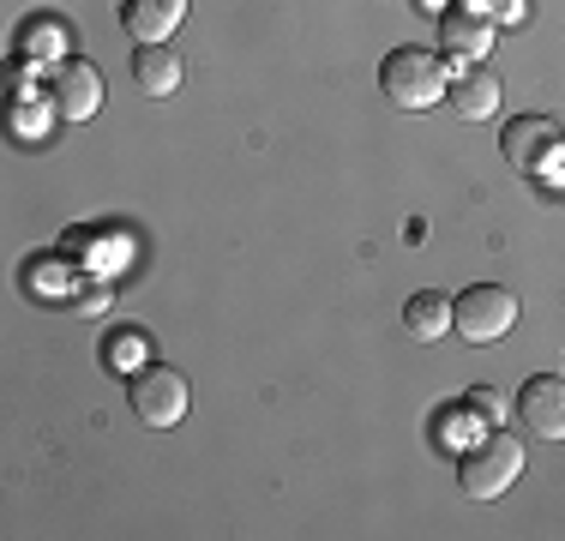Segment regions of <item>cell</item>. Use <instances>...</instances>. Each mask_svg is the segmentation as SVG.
Returning a JSON list of instances; mask_svg holds the SVG:
<instances>
[{
  "label": "cell",
  "mask_w": 565,
  "mask_h": 541,
  "mask_svg": "<svg viewBox=\"0 0 565 541\" xmlns=\"http://www.w3.org/2000/svg\"><path fill=\"white\" fill-rule=\"evenodd\" d=\"M518 422L542 439H565V379L535 373L518 385Z\"/></svg>",
  "instance_id": "obj_6"
},
{
  "label": "cell",
  "mask_w": 565,
  "mask_h": 541,
  "mask_svg": "<svg viewBox=\"0 0 565 541\" xmlns=\"http://www.w3.org/2000/svg\"><path fill=\"white\" fill-rule=\"evenodd\" d=\"M403 325H409V337L434 343V337L451 331V301H446V295H434V289L409 295V301H403Z\"/></svg>",
  "instance_id": "obj_12"
},
{
  "label": "cell",
  "mask_w": 565,
  "mask_h": 541,
  "mask_svg": "<svg viewBox=\"0 0 565 541\" xmlns=\"http://www.w3.org/2000/svg\"><path fill=\"white\" fill-rule=\"evenodd\" d=\"M380 91L392 97L397 108H434L446 97V61L434 49H392L380 66Z\"/></svg>",
  "instance_id": "obj_2"
},
{
  "label": "cell",
  "mask_w": 565,
  "mask_h": 541,
  "mask_svg": "<svg viewBox=\"0 0 565 541\" xmlns=\"http://www.w3.org/2000/svg\"><path fill=\"white\" fill-rule=\"evenodd\" d=\"M511 325H518V295L505 283H476L451 301V331L469 343H500L511 337Z\"/></svg>",
  "instance_id": "obj_3"
},
{
  "label": "cell",
  "mask_w": 565,
  "mask_h": 541,
  "mask_svg": "<svg viewBox=\"0 0 565 541\" xmlns=\"http://www.w3.org/2000/svg\"><path fill=\"white\" fill-rule=\"evenodd\" d=\"M469 410H476L481 422H500V415H505V397H500V391H469Z\"/></svg>",
  "instance_id": "obj_13"
},
{
  "label": "cell",
  "mask_w": 565,
  "mask_h": 541,
  "mask_svg": "<svg viewBox=\"0 0 565 541\" xmlns=\"http://www.w3.org/2000/svg\"><path fill=\"white\" fill-rule=\"evenodd\" d=\"M523 12H530V0H493V7H488V19H523Z\"/></svg>",
  "instance_id": "obj_14"
},
{
  "label": "cell",
  "mask_w": 565,
  "mask_h": 541,
  "mask_svg": "<svg viewBox=\"0 0 565 541\" xmlns=\"http://www.w3.org/2000/svg\"><path fill=\"white\" fill-rule=\"evenodd\" d=\"M78 307H85V314H103V307H109V289H90V295H78Z\"/></svg>",
  "instance_id": "obj_15"
},
{
  "label": "cell",
  "mask_w": 565,
  "mask_h": 541,
  "mask_svg": "<svg viewBox=\"0 0 565 541\" xmlns=\"http://www.w3.org/2000/svg\"><path fill=\"white\" fill-rule=\"evenodd\" d=\"M186 7H193V0H120V31H127L132 43H169V36L181 31Z\"/></svg>",
  "instance_id": "obj_9"
},
{
  "label": "cell",
  "mask_w": 565,
  "mask_h": 541,
  "mask_svg": "<svg viewBox=\"0 0 565 541\" xmlns=\"http://www.w3.org/2000/svg\"><path fill=\"white\" fill-rule=\"evenodd\" d=\"M439 49H446L457 66H476L481 54L493 49V19H488V12H476L469 0H463V7H446V12H439Z\"/></svg>",
  "instance_id": "obj_7"
},
{
  "label": "cell",
  "mask_w": 565,
  "mask_h": 541,
  "mask_svg": "<svg viewBox=\"0 0 565 541\" xmlns=\"http://www.w3.org/2000/svg\"><path fill=\"white\" fill-rule=\"evenodd\" d=\"M49 103L61 120H90L103 108V73L90 61H61L49 78Z\"/></svg>",
  "instance_id": "obj_5"
},
{
  "label": "cell",
  "mask_w": 565,
  "mask_h": 541,
  "mask_svg": "<svg viewBox=\"0 0 565 541\" xmlns=\"http://www.w3.org/2000/svg\"><path fill=\"white\" fill-rule=\"evenodd\" d=\"M181 54L163 49V43H139L132 49V85H139V97H181Z\"/></svg>",
  "instance_id": "obj_10"
},
{
  "label": "cell",
  "mask_w": 565,
  "mask_h": 541,
  "mask_svg": "<svg viewBox=\"0 0 565 541\" xmlns=\"http://www.w3.org/2000/svg\"><path fill=\"white\" fill-rule=\"evenodd\" d=\"M127 397H132V415H139L145 427H181V415H186V379H181V368L151 361L145 373H132Z\"/></svg>",
  "instance_id": "obj_4"
},
{
  "label": "cell",
  "mask_w": 565,
  "mask_h": 541,
  "mask_svg": "<svg viewBox=\"0 0 565 541\" xmlns=\"http://www.w3.org/2000/svg\"><path fill=\"white\" fill-rule=\"evenodd\" d=\"M446 97H451V108L463 120H488L493 108H500V78L476 61V66H463V73H457V85L446 91Z\"/></svg>",
  "instance_id": "obj_11"
},
{
  "label": "cell",
  "mask_w": 565,
  "mask_h": 541,
  "mask_svg": "<svg viewBox=\"0 0 565 541\" xmlns=\"http://www.w3.org/2000/svg\"><path fill=\"white\" fill-rule=\"evenodd\" d=\"M518 476H523V445H518V433L488 427L481 439H469V445H463L457 481H463V494H469V499H500Z\"/></svg>",
  "instance_id": "obj_1"
},
{
  "label": "cell",
  "mask_w": 565,
  "mask_h": 541,
  "mask_svg": "<svg viewBox=\"0 0 565 541\" xmlns=\"http://www.w3.org/2000/svg\"><path fill=\"white\" fill-rule=\"evenodd\" d=\"M415 7H422V12H434V7H439V0H415Z\"/></svg>",
  "instance_id": "obj_16"
},
{
  "label": "cell",
  "mask_w": 565,
  "mask_h": 541,
  "mask_svg": "<svg viewBox=\"0 0 565 541\" xmlns=\"http://www.w3.org/2000/svg\"><path fill=\"white\" fill-rule=\"evenodd\" d=\"M559 127L554 120H542V115H523V120H511L505 127V157H511V169H523V174H542L547 162L559 157Z\"/></svg>",
  "instance_id": "obj_8"
}]
</instances>
